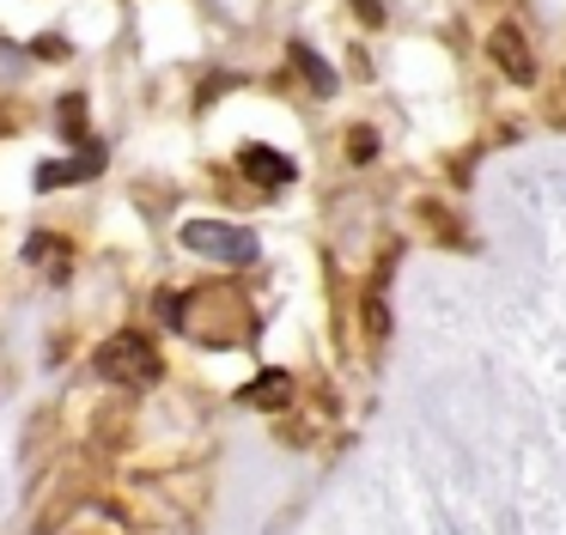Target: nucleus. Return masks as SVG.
Wrapping results in <instances>:
<instances>
[{
    "label": "nucleus",
    "instance_id": "nucleus-8",
    "mask_svg": "<svg viewBox=\"0 0 566 535\" xmlns=\"http://www.w3.org/2000/svg\"><path fill=\"white\" fill-rule=\"evenodd\" d=\"M371 153H378V134H371V128H354V134H347V158H354V165H366Z\"/></svg>",
    "mask_w": 566,
    "mask_h": 535
},
{
    "label": "nucleus",
    "instance_id": "nucleus-10",
    "mask_svg": "<svg viewBox=\"0 0 566 535\" xmlns=\"http://www.w3.org/2000/svg\"><path fill=\"white\" fill-rule=\"evenodd\" d=\"M31 49H38L43 61H62V55H67V43H62V36H38V43H31Z\"/></svg>",
    "mask_w": 566,
    "mask_h": 535
},
{
    "label": "nucleus",
    "instance_id": "nucleus-2",
    "mask_svg": "<svg viewBox=\"0 0 566 535\" xmlns=\"http://www.w3.org/2000/svg\"><path fill=\"white\" fill-rule=\"evenodd\" d=\"M184 243L208 262H226V268H244L256 262V238L244 225H226V219H189L184 225Z\"/></svg>",
    "mask_w": 566,
    "mask_h": 535
},
{
    "label": "nucleus",
    "instance_id": "nucleus-11",
    "mask_svg": "<svg viewBox=\"0 0 566 535\" xmlns=\"http://www.w3.org/2000/svg\"><path fill=\"white\" fill-rule=\"evenodd\" d=\"M359 19H366V24H384V7H378V0H359Z\"/></svg>",
    "mask_w": 566,
    "mask_h": 535
},
{
    "label": "nucleus",
    "instance_id": "nucleus-7",
    "mask_svg": "<svg viewBox=\"0 0 566 535\" xmlns=\"http://www.w3.org/2000/svg\"><path fill=\"white\" fill-rule=\"evenodd\" d=\"M293 61H298V67H305V80H311V85H317V92H329V85H335V73H329V67H323V61H317V55H311V49H298V43H293Z\"/></svg>",
    "mask_w": 566,
    "mask_h": 535
},
{
    "label": "nucleus",
    "instance_id": "nucleus-6",
    "mask_svg": "<svg viewBox=\"0 0 566 535\" xmlns=\"http://www.w3.org/2000/svg\"><path fill=\"white\" fill-rule=\"evenodd\" d=\"M286 396H293V377H286V371H262L256 384H250V401H262V408H269V401L281 408Z\"/></svg>",
    "mask_w": 566,
    "mask_h": 535
},
{
    "label": "nucleus",
    "instance_id": "nucleus-3",
    "mask_svg": "<svg viewBox=\"0 0 566 535\" xmlns=\"http://www.w3.org/2000/svg\"><path fill=\"white\" fill-rule=\"evenodd\" d=\"M493 61H500V67L512 73V80H536V61H530V43L512 31V24H500V31H493Z\"/></svg>",
    "mask_w": 566,
    "mask_h": 535
},
{
    "label": "nucleus",
    "instance_id": "nucleus-9",
    "mask_svg": "<svg viewBox=\"0 0 566 535\" xmlns=\"http://www.w3.org/2000/svg\"><path fill=\"white\" fill-rule=\"evenodd\" d=\"M62 128H67V134L86 128V104H80V97H67V104H62Z\"/></svg>",
    "mask_w": 566,
    "mask_h": 535
},
{
    "label": "nucleus",
    "instance_id": "nucleus-1",
    "mask_svg": "<svg viewBox=\"0 0 566 535\" xmlns=\"http://www.w3.org/2000/svg\"><path fill=\"white\" fill-rule=\"evenodd\" d=\"M98 377L128 384V389H147V384H159V353H153L147 335H111L98 347Z\"/></svg>",
    "mask_w": 566,
    "mask_h": 535
},
{
    "label": "nucleus",
    "instance_id": "nucleus-4",
    "mask_svg": "<svg viewBox=\"0 0 566 535\" xmlns=\"http://www.w3.org/2000/svg\"><path fill=\"white\" fill-rule=\"evenodd\" d=\"M238 165H244L256 182H269V189H274V182H293V158L269 153V146H244V158H238Z\"/></svg>",
    "mask_w": 566,
    "mask_h": 535
},
{
    "label": "nucleus",
    "instance_id": "nucleus-5",
    "mask_svg": "<svg viewBox=\"0 0 566 535\" xmlns=\"http://www.w3.org/2000/svg\"><path fill=\"white\" fill-rule=\"evenodd\" d=\"M98 170H104V153L92 146L86 158H67V165H43V170H38V182H43V189H55V182H80V177H98Z\"/></svg>",
    "mask_w": 566,
    "mask_h": 535
}]
</instances>
